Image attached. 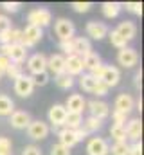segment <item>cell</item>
Segmentation results:
<instances>
[{
  "label": "cell",
  "instance_id": "obj_34",
  "mask_svg": "<svg viewBox=\"0 0 144 155\" xmlns=\"http://www.w3.org/2000/svg\"><path fill=\"white\" fill-rule=\"evenodd\" d=\"M11 148H13V144H11V139L2 135V137H0V155H13Z\"/></svg>",
  "mask_w": 144,
  "mask_h": 155
},
{
  "label": "cell",
  "instance_id": "obj_30",
  "mask_svg": "<svg viewBox=\"0 0 144 155\" xmlns=\"http://www.w3.org/2000/svg\"><path fill=\"white\" fill-rule=\"evenodd\" d=\"M110 135L115 139V143H126V130H124V126H115V124H112Z\"/></svg>",
  "mask_w": 144,
  "mask_h": 155
},
{
  "label": "cell",
  "instance_id": "obj_11",
  "mask_svg": "<svg viewBox=\"0 0 144 155\" xmlns=\"http://www.w3.org/2000/svg\"><path fill=\"white\" fill-rule=\"evenodd\" d=\"M113 107H115L117 112L128 116V114L135 108V99H133V96H130V94H119V96L115 97Z\"/></svg>",
  "mask_w": 144,
  "mask_h": 155
},
{
  "label": "cell",
  "instance_id": "obj_25",
  "mask_svg": "<svg viewBox=\"0 0 144 155\" xmlns=\"http://www.w3.org/2000/svg\"><path fill=\"white\" fill-rule=\"evenodd\" d=\"M121 9H123V5H121L119 2H105V4L101 5V11H103V15H105L106 18H115V16L121 13Z\"/></svg>",
  "mask_w": 144,
  "mask_h": 155
},
{
  "label": "cell",
  "instance_id": "obj_50",
  "mask_svg": "<svg viewBox=\"0 0 144 155\" xmlns=\"http://www.w3.org/2000/svg\"><path fill=\"white\" fill-rule=\"evenodd\" d=\"M141 79H142V71H139L135 74V88L137 90H141Z\"/></svg>",
  "mask_w": 144,
  "mask_h": 155
},
{
  "label": "cell",
  "instance_id": "obj_4",
  "mask_svg": "<svg viewBox=\"0 0 144 155\" xmlns=\"http://www.w3.org/2000/svg\"><path fill=\"white\" fill-rule=\"evenodd\" d=\"M54 31H56V36L60 38V41L61 40H72L74 38V33H76L74 24L70 20H67V18H60L54 24Z\"/></svg>",
  "mask_w": 144,
  "mask_h": 155
},
{
  "label": "cell",
  "instance_id": "obj_28",
  "mask_svg": "<svg viewBox=\"0 0 144 155\" xmlns=\"http://www.w3.org/2000/svg\"><path fill=\"white\" fill-rule=\"evenodd\" d=\"M101 126H103V123H101L99 119L92 117V116L87 117V119L83 121V124H81V128H83V130H87L88 134H92V132H97V130H99Z\"/></svg>",
  "mask_w": 144,
  "mask_h": 155
},
{
  "label": "cell",
  "instance_id": "obj_14",
  "mask_svg": "<svg viewBox=\"0 0 144 155\" xmlns=\"http://www.w3.org/2000/svg\"><path fill=\"white\" fill-rule=\"evenodd\" d=\"M63 107H65L67 112L83 114V110H85V107H87V101H85V97H83L81 94H72V96H69V99H67V103H65Z\"/></svg>",
  "mask_w": 144,
  "mask_h": 155
},
{
  "label": "cell",
  "instance_id": "obj_18",
  "mask_svg": "<svg viewBox=\"0 0 144 155\" xmlns=\"http://www.w3.org/2000/svg\"><path fill=\"white\" fill-rule=\"evenodd\" d=\"M65 117H67V110L63 105H52L51 110H49V123H52V126H63L65 123Z\"/></svg>",
  "mask_w": 144,
  "mask_h": 155
},
{
  "label": "cell",
  "instance_id": "obj_26",
  "mask_svg": "<svg viewBox=\"0 0 144 155\" xmlns=\"http://www.w3.org/2000/svg\"><path fill=\"white\" fill-rule=\"evenodd\" d=\"M15 112V103L9 96L0 94V116H11Z\"/></svg>",
  "mask_w": 144,
  "mask_h": 155
},
{
  "label": "cell",
  "instance_id": "obj_27",
  "mask_svg": "<svg viewBox=\"0 0 144 155\" xmlns=\"http://www.w3.org/2000/svg\"><path fill=\"white\" fill-rule=\"evenodd\" d=\"M96 85H97V79L94 76H90V74H81V76H79V87H81L85 92H94Z\"/></svg>",
  "mask_w": 144,
  "mask_h": 155
},
{
  "label": "cell",
  "instance_id": "obj_49",
  "mask_svg": "<svg viewBox=\"0 0 144 155\" xmlns=\"http://www.w3.org/2000/svg\"><path fill=\"white\" fill-rule=\"evenodd\" d=\"M9 51H11V45H9V43L0 45V54H2V56H9Z\"/></svg>",
  "mask_w": 144,
  "mask_h": 155
},
{
  "label": "cell",
  "instance_id": "obj_9",
  "mask_svg": "<svg viewBox=\"0 0 144 155\" xmlns=\"http://www.w3.org/2000/svg\"><path fill=\"white\" fill-rule=\"evenodd\" d=\"M27 69L29 72L34 76V74H40V72H45L47 71V56L41 54V52H36L33 54L29 60H27Z\"/></svg>",
  "mask_w": 144,
  "mask_h": 155
},
{
  "label": "cell",
  "instance_id": "obj_7",
  "mask_svg": "<svg viewBox=\"0 0 144 155\" xmlns=\"http://www.w3.org/2000/svg\"><path fill=\"white\" fill-rule=\"evenodd\" d=\"M34 90V85H33V78L31 76H20L18 79H15V92L20 96V97H29Z\"/></svg>",
  "mask_w": 144,
  "mask_h": 155
},
{
  "label": "cell",
  "instance_id": "obj_48",
  "mask_svg": "<svg viewBox=\"0 0 144 155\" xmlns=\"http://www.w3.org/2000/svg\"><path fill=\"white\" fill-rule=\"evenodd\" d=\"M74 134H76V141H77V143L88 137V132H87V130H83V128H77V130H74Z\"/></svg>",
  "mask_w": 144,
  "mask_h": 155
},
{
  "label": "cell",
  "instance_id": "obj_40",
  "mask_svg": "<svg viewBox=\"0 0 144 155\" xmlns=\"http://www.w3.org/2000/svg\"><path fill=\"white\" fill-rule=\"evenodd\" d=\"M126 117H128V116H124V114H121V112H117V110H113V112H112V121H113V124H115V126H124Z\"/></svg>",
  "mask_w": 144,
  "mask_h": 155
},
{
  "label": "cell",
  "instance_id": "obj_46",
  "mask_svg": "<svg viewBox=\"0 0 144 155\" xmlns=\"http://www.w3.org/2000/svg\"><path fill=\"white\" fill-rule=\"evenodd\" d=\"M128 155H142V144H141V143H133V144L130 146Z\"/></svg>",
  "mask_w": 144,
  "mask_h": 155
},
{
  "label": "cell",
  "instance_id": "obj_29",
  "mask_svg": "<svg viewBox=\"0 0 144 155\" xmlns=\"http://www.w3.org/2000/svg\"><path fill=\"white\" fill-rule=\"evenodd\" d=\"M56 85L60 87V88H63V90H69L74 87V78L69 76V74H60V76H56Z\"/></svg>",
  "mask_w": 144,
  "mask_h": 155
},
{
  "label": "cell",
  "instance_id": "obj_5",
  "mask_svg": "<svg viewBox=\"0 0 144 155\" xmlns=\"http://www.w3.org/2000/svg\"><path fill=\"white\" fill-rule=\"evenodd\" d=\"M119 79H121V72H119L117 67H113V65H103V72H101V78H99L101 83H105L108 88H112V87L119 85Z\"/></svg>",
  "mask_w": 144,
  "mask_h": 155
},
{
  "label": "cell",
  "instance_id": "obj_13",
  "mask_svg": "<svg viewBox=\"0 0 144 155\" xmlns=\"http://www.w3.org/2000/svg\"><path fill=\"white\" fill-rule=\"evenodd\" d=\"M85 31H87V35L92 40H103L105 36H108V27H106V24H103V22H94L92 20V22L87 24Z\"/></svg>",
  "mask_w": 144,
  "mask_h": 155
},
{
  "label": "cell",
  "instance_id": "obj_1",
  "mask_svg": "<svg viewBox=\"0 0 144 155\" xmlns=\"http://www.w3.org/2000/svg\"><path fill=\"white\" fill-rule=\"evenodd\" d=\"M51 20H52V15H51V11L45 9V7L33 9V11H29V15H27V22H29L27 25H34V27H40V29L47 27V25L51 24Z\"/></svg>",
  "mask_w": 144,
  "mask_h": 155
},
{
  "label": "cell",
  "instance_id": "obj_22",
  "mask_svg": "<svg viewBox=\"0 0 144 155\" xmlns=\"http://www.w3.org/2000/svg\"><path fill=\"white\" fill-rule=\"evenodd\" d=\"M58 139H60V144H63V146H65V148H69V150H70L74 144H77L74 130H69V128L60 130V132H58Z\"/></svg>",
  "mask_w": 144,
  "mask_h": 155
},
{
  "label": "cell",
  "instance_id": "obj_8",
  "mask_svg": "<svg viewBox=\"0 0 144 155\" xmlns=\"http://www.w3.org/2000/svg\"><path fill=\"white\" fill-rule=\"evenodd\" d=\"M87 107L90 110V116L99 119V121H103L105 117L110 116V107H108L105 101H101V99H92V101L87 103Z\"/></svg>",
  "mask_w": 144,
  "mask_h": 155
},
{
  "label": "cell",
  "instance_id": "obj_41",
  "mask_svg": "<svg viewBox=\"0 0 144 155\" xmlns=\"http://www.w3.org/2000/svg\"><path fill=\"white\" fill-rule=\"evenodd\" d=\"M0 7H4L7 13H16V11L22 7V4H20V2H2Z\"/></svg>",
  "mask_w": 144,
  "mask_h": 155
},
{
  "label": "cell",
  "instance_id": "obj_39",
  "mask_svg": "<svg viewBox=\"0 0 144 155\" xmlns=\"http://www.w3.org/2000/svg\"><path fill=\"white\" fill-rule=\"evenodd\" d=\"M51 155H70V150L65 148L63 144L56 143V144H52V148H51Z\"/></svg>",
  "mask_w": 144,
  "mask_h": 155
},
{
  "label": "cell",
  "instance_id": "obj_43",
  "mask_svg": "<svg viewBox=\"0 0 144 155\" xmlns=\"http://www.w3.org/2000/svg\"><path fill=\"white\" fill-rule=\"evenodd\" d=\"M92 94H96V96L103 97V96H106V94H108V87L105 85V83L97 81V85H96V88H94V92H92Z\"/></svg>",
  "mask_w": 144,
  "mask_h": 155
},
{
  "label": "cell",
  "instance_id": "obj_16",
  "mask_svg": "<svg viewBox=\"0 0 144 155\" xmlns=\"http://www.w3.org/2000/svg\"><path fill=\"white\" fill-rule=\"evenodd\" d=\"M47 69L54 74V76H60L65 72V56L63 54H52L47 58Z\"/></svg>",
  "mask_w": 144,
  "mask_h": 155
},
{
  "label": "cell",
  "instance_id": "obj_42",
  "mask_svg": "<svg viewBox=\"0 0 144 155\" xmlns=\"http://www.w3.org/2000/svg\"><path fill=\"white\" fill-rule=\"evenodd\" d=\"M60 51H63L67 56L74 54V51H72V40H61L60 41Z\"/></svg>",
  "mask_w": 144,
  "mask_h": 155
},
{
  "label": "cell",
  "instance_id": "obj_36",
  "mask_svg": "<svg viewBox=\"0 0 144 155\" xmlns=\"http://www.w3.org/2000/svg\"><path fill=\"white\" fill-rule=\"evenodd\" d=\"M126 11H130V13H133V15H137V16H141L142 15V4L141 2H126Z\"/></svg>",
  "mask_w": 144,
  "mask_h": 155
},
{
  "label": "cell",
  "instance_id": "obj_17",
  "mask_svg": "<svg viewBox=\"0 0 144 155\" xmlns=\"http://www.w3.org/2000/svg\"><path fill=\"white\" fill-rule=\"evenodd\" d=\"M124 130H126V139L130 137L132 141H135V143H139V139H141V135H142V123H141V119H130L126 124H124Z\"/></svg>",
  "mask_w": 144,
  "mask_h": 155
},
{
  "label": "cell",
  "instance_id": "obj_23",
  "mask_svg": "<svg viewBox=\"0 0 144 155\" xmlns=\"http://www.w3.org/2000/svg\"><path fill=\"white\" fill-rule=\"evenodd\" d=\"M99 65H103V63H101V56L96 54V52H90V54H87V56L83 58V69H87L88 72H92V71L97 69Z\"/></svg>",
  "mask_w": 144,
  "mask_h": 155
},
{
  "label": "cell",
  "instance_id": "obj_19",
  "mask_svg": "<svg viewBox=\"0 0 144 155\" xmlns=\"http://www.w3.org/2000/svg\"><path fill=\"white\" fill-rule=\"evenodd\" d=\"M115 33H117L121 38H124L126 41H130V40L135 38V35H137V25H135L132 20H124V22H121V24L117 25Z\"/></svg>",
  "mask_w": 144,
  "mask_h": 155
},
{
  "label": "cell",
  "instance_id": "obj_35",
  "mask_svg": "<svg viewBox=\"0 0 144 155\" xmlns=\"http://www.w3.org/2000/svg\"><path fill=\"white\" fill-rule=\"evenodd\" d=\"M33 78V85L34 87H45L47 83H49V74H47V71L45 72H40V74H34Z\"/></svg>",
  "mask_w": 144,
  "mask_h": 155
},
{
  "label": "cell",
  "instance_id": "obj_10",
  "mask_svg": "<svg viewBox=\"0 0 144 155\" xmlns=\"http://www.w3.org/2000/svg\"><path fill=\"white\" fill-rule=\"evenodd\" d=\"M87 153L88 155H108L110 146L103 137H92L87 144Z\"/></svg>",
  "mask_w": 144,
  "mask_h": 155
},
{
  "label": "cell",
  "instance_id": "obj_47",
  "mask_svg": "<svg viewBox=\"0 0 144 155\" xmlns=\"http://www.w3.org/2000/svg\"><path fill=\"white\" fill-rule=\"evenodd\" d=\"M9 63H11V61H9V58H7V56H2V54H0V72H2V74H5V71H7Z\"/></svg>",
  "mask_w": 144,
  "mask_h": 155
},
{
  "label": "cell",
  "instance_id": "obj_6",
  "mask_svg": "<svg viewBox=\"0 0 144 155\" xmlns=\"http://www.w3.org/2000/svg\"><path fill=\"white\" fill-rule=\"evenodd\" d=\"M27 134H29L31 139L41 141V139H45L49 135V124L43 123V121H40V119L38 121H31L29 126H27Z\"/></svg>",
  "mask_w": 144,
  "mask_h": 155
},
{
  "label": "cell",
  "instance_id": "obj_21",
  "mask_svg": "<svg viewBox=\"0 0 144 155\" xmlns=\"http://www.w3.org/2000/svg\"><path fill=\"white\" fill-rule=\"evenodd\" d=\"M9 61L11 63H24L25 61V58H27V49L24 47V45H20V43H16V45H11V51H9Z\"/></svg>",
  "mask_w": 144,
  "mask_h": 155
},
{
  "label": "cell",
  "instance_id": "obj_2",
  "mask_svg": "<svg viewBox=\"0 0 144 155\" xmlns=\"http://www.w3.org/2000/svg\"><path fill=\"white\" fill-rule=\"evenodd\" d=\"M43 36V31L40 27H34V25H25V29L22 31V40H20V45H24L25 49L29 47H34L36 43L41 40Z\"/></svg>",
  "mask_w": 144,
  "mask_h": 155
},
{
  "label": "cell",
  "instance_id": "obj_37",
  "mask_svg": "<svg viewBox=\"0 0 144 155\" xmlns=\"http://www.w3.org/2000/svg\"><path fill=\"white\" fill-rule=\"evenodd\" d=\"M7 35H9V45H16V43H20V40H22V31H20V29L11 27Z\"/></svg>",
  "mask_w": 144,
  "mask_h": 155
},
{
  "label": "cell",
  "instance_id": "obj_20",
  "mask_svg": "<svg viewBox=\"0 0 144 155\" xmlns=\"http://www.w3.org/2000/svg\"><path fill=\"white\" fill-rule=\"evenodd\" d=\"M72 51H74L76 56H79V58L83 60L87 54L92 52V45H90L88 40L83 38V36H79V38H72Z\"/></svg>",
  "mask_w": 144,
  "mask_h": 155
},
{
  "label": "cell",
  "instance_id": "obj_3",
  "mask_svg": "<svg viewBox=\"0 0 144 155\" xmlns=\"http://www.w3.org/2000/svg\"><path fill=\"white\" fill-rule=\"evenodd\" d=\"M117 61H119L121 67L130 69V67H135V65H137V61H139V54H137L135 49H132V47H124V49H121V51L117 52Z\"/></svg>",
  "mask_w": 144,
  "mask_h": 155
},
{
  "label": "cell",
  "instance_id": "obj_33",
  "mask_svg": "<svg viewBox=\"0 0 144 155\" xmlns=\"http://www.w3.org/2000/svg\"><path fill=\"white\" fill-rule=\"evenodd\" d=\"M112 155H128L130 152V144L126 143H113V146L110 148Z\"/></svg>",
  "mask_w": 144,
  "mask_h": 155
},
{
  "label": "cell",
  "instance_id": "obj_38",
  "mask_svg": "<svg viewBox=\"0 0 144 155\" xmlns=\"http://www.w3.org/2000/svg\"><path fill=\"white\" fill-rule=\"evenodd\" d=\"M70 7L76 13H87V11H90L92 4H90V2H72Z\"/></svg>",
  "mask_w": 144,
  "mask_h": 155
},
{
  "label": "cell",
  "instance_id": "obj_52",
  "mask_svg": "<svg viewBox=\"0 0 144 155\" xmlns=\"http://www.w3.org/2000/svg\"><path fill=\"white\" fill-rule=\"evenodd\" d=\"M2 76H4V74H2V72H0V79H2Z\"/></svg>",
  "mask_w": 144,
  "mask_h": 155
},
{
  "label": "cell",
  "instance_id": "obj_44",
  "mask_svg": "<svg viewBox=\"0 0 144 155\" xmlns=\"http://www.w3.org/2000/svg\"><path fill=\"white\" fill-rule=\"evenodd\" d=\"M9 29H11V22H9V18L4 16V15H0V33H5V31H9Z\"/></svg>",
  "mask_w": 144,
  "mask_h": 155
},
{
  "label": "cell",
  "instance_id": "obj_32",
  "mask_svg": "<svg viewBox=\"0 0 144 155\" xmlns=\"http://www.w3.org/2000/svg\"><path fill=\"white\" fill-rule=\"evenodd\" d=\"M5 74L11 78V79H18L20 76H24V72H22V65H18V63H9Z\"/></svg>",
  "mask_w": 144,
  "mask_h": 155
},
{
  "label": "cell",
  "instance_id": "obj_12",
  "mask_svg": "<svg viewBox=\"0 0 144 155\" xmlns=\"http://www.w3.org/2000/svg\"><path fill=\"white\" fill-rule=\"evenodd\" d=\"M83 60L76 54H70V56H65V74L69 76H81L83 74Z\"/></svg>",
  "mask_w": 144,
  "mask_h": 155
},
{
  "label": "cell",
  "instance_id": "obj_51",
  "mask_svg": "<svg viewBox=\"0 0 144 155\" xmlns=\"http://www.w3.org/2000/svg\"><path fill=\"white\" fill-rule=\"evenodd\" d=\"M137 110H142V99L141 97L137 99Z\"/></svg>",
  "mask_w": 144,
  "mask_h": 155
},
{
  "label": "cell",
  "instance_id": "obj_45",
  "mask_svg": "<svg viewBox=\"0 0 144 155\" xmlns=\"http://www.w3.org/2000/svg\"><path fill=\"white\" fill-rule=\"evenodd\" d=\"M22 155H41V152H40V148H38V146L29 144V146H25V148H24Z\"/></svg>",
  "mask_w": 144,
  "mask_h": 155
},
{
  "label": "cell",
  "instance_id": "obj_15",
  "mask_svg": "<svg viewBox=\"0 0 144 155\" xmlns=\"http://www.w3.org/2000/svg\"><path fill=\"white\" fill-rule=\"evenodd\" d=\"M9 123H11L13 128H16V130H24V128L29 126V123H31V116H29V112H25V110H15V112L11 114Z\"/></svg>",
  "mask_w": 144,
  "mask_h": 155
},
{
  "label": "cell",
  "instance_id": "obj_24",
  "mask_svg": "<svg viewBox=\"0 0 144 155\" xmlns=\"http://www.w3.org/2000/svg\"><path fill=\"white\" fill-rule=\"evenodd\" d=\"M81 124H83V116H81V114L67 112L65 123H63L65 128H69V130H77V128H81Z\"/></svg>",
  "mask_w": 144,
  "mask_h": 155
},
{
  "label": "cell",
  "instance_id": "obj_31",
  "mask_svg": "<svg viewBox=\"0 0 144 155\" xmlns=\"http://www.w3.org/2000/svg\"><path fill=\"white\" fill-rule=\"evenodd\" d=\"M108 36H110V43H112L115 49H119V51H121V49H124V47H126V43H128L126 40L121 38V36L115 33V29H113V31H108Z\"/></svg>",
  "mask_w": 144,
  "mask_h": 155
}]
</instances>
